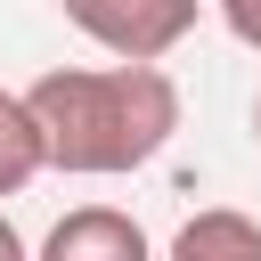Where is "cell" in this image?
Segmentation results:
<instances>
[{"instance_id": "obj_1", "label": "cell", "mask_w": 261, "mask_h": 261, "mask_svg": "<svg viewBox=\"0 0 261 261\" xmlns=\"http://www.w3.org/2000/svg\"><path fill=\"white\" fill-rule=\"evenodd\" d=\"M41 139H49V171L65 179H122L147 171L171 130H179V82L163 65H49L33 90Z\"/></svg>"}, {"instance_id": "obj_2", "label": "cell", "mask_w": 261, "mask_h": 261, "mask_svg": "<svg viewBox=\"0 0 261 261\" xmlns=\"http://www.w3.org/2000/svg\"><path fill=\"white\" fill-rule=\"evenodd\" d=\"M65 24L82 41H98L106 57H130V65H163L188 33H196V8L204 0H57Z\"/></svg>"}, {"instance_id": "obj_3", "label": "cell", "mask_w": 261, "mask_h": 261, "mask_svg": "<svg viewBox=\"0 0 261 261\" xmlns=\"http://www.w3.org/2000/svg\"><path fill=\"white\" fill-rule=\"evenodd\" d=\"M33 261H155V245H147V228H139L130 212H114V204H73V212L41 237Z\"/></svg>"}, {"instance_id": "obj_4", "label": "cell", "mask_w": 261, "mask_h": 261, "mask_svg": "<svg viewBox=\"0 0 261 261\" xmlns=\"http://www.w3.org/2000/svg\"><path fill=\"white\" fill-rule=\"evenodd\" d=\"M163 261H261V220L237 212V204H204V212L179 220Z\"/></svg>"}, {"instance_id": "obj_5", "label": "cell", "mask_w": 261, "mask_h": 261, "mask_svg": "<svg viewBox=\"0 0 261 261\" xmlns=\"http://www.w3.org/2000/svg\"><path fill=\"white\" fill-rule=\"evenodd\" d=\"M41 171H49V139H41L33 98L24 90H0V196H24Z\"/></svg>"}, {"instance_id": "obj_6", "label": "cell", "mask_w": 261, "mask_h": 261, "mask_svg": "<svg viewBox=\"0 0 261 261\" xmlns=\"http://www.w3.org/2000/svg\"><path fill=\"white\" fill-rule=\"evenodd\" d=\"M220 8V24H228V41H245L253 57H261V0H212Z\"/></svg>"}, {"instance_id": "obj_7", "label": "cell", "mask_w": 261, "mask_h": 261, "mask_svg": "<svg viewBox=\"0 0 261 261\" xmlns=\"http://www.w3.org/2000/svg\"><path fill=\"white\" fill-rule=\"evenodd\" d=\"M0 261H33V245L16 237V220H8V212H0Z\"/></svg>"}, {"instance_id": "obj_8", "label": "cell", "mask_w": 261, "mask_h": 261, "mask_svg": "<svg viewBox=\"0 0 261 261\" xmlns=\"http://www.w3.org/2000/svg\"><path fill=\"white\" fill-rule=\"evenodd\" d=\"M253 147H261V98H253Z\"/></svg>"}]
</instances>
